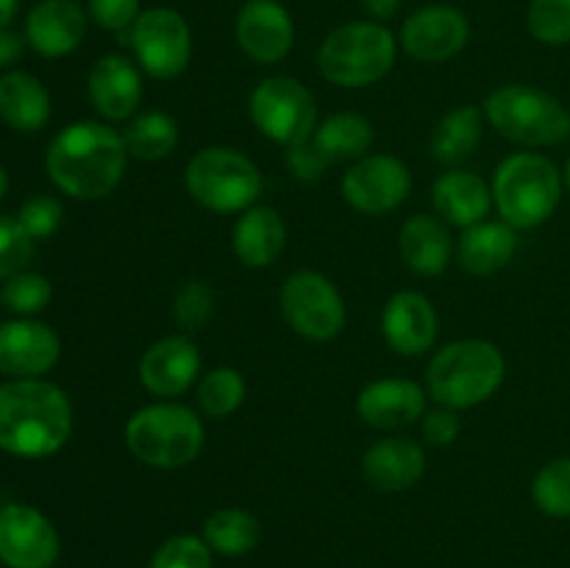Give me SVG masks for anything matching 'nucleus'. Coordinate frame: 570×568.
<instances>
[{"mask_svg": "<svg viewBox=\"0 0 570 568\" xmlns=\"http://www.w3.org/2000/svg\"><path fill=\"white\" fill-rule=\"evenodd\" d=\"M120 42L131 45L139 67L159 81L178 78L193 59L189 22L184 20V14H178L176 9H167V6H154V9L142 11Z\"/></svg>", "mask_w": 570, "mask_h": 568, "instance_id": "nucleus-10", "label": "nucleus"}, {"mask_svg": "<svg viewBox=\"0 0 570 568\" xmlns=\"http://www.w3.org/2000/svg\"><path fill=\"white\" fill-rule=\"evenodd\" d=\"M284 321L295 334L315 343L334 340L345 326V304L340 290L323 273L298 271L282 284L278 293Z\"/></svg>", "mask_w": 570, "mask_h": 568, "instance_id": "nucleus-11", "label": "nucleus"}, {"mask_svg": "<svg viewBox=\"0 0 570 568\" xmlns=\"http://www.w3.org/2000/svg\"><path fill=\"white\" fill-rule=\"evenodd\" d=\"M245 401V379L237 368H212L198 382V407L209 418H228Z\"/></svg>", "mask_w": 570, "mask_h": 568, "instance_id": "nucleus-32", "label": "nucleus"}, {"mask_svg": "<svg viewBox=\"0 0 570 568\" xmlns=\"http://www.w3.org/2000/svg\"><path fill=\"white\" fill-rule=\"evenodd\" d=\"M484 115L479 106H456L440 117L432 134V156L440 165H460L482 143Z\"/></svg>", "mask_w": 570, "mask_h": 568, "instance_id": "nucleus-28", "label": "nucleus"}, {"mask_svg": "<svg viewBox=\"0 0 570 568\" xmlns=\"http://www.w3.org/2000/svg\"><path fill=\"white\" fill-rule=\"evenodd\" d=\"M17 14V0H0V28H9Z\"/></svg>", "mask_w": 570, "mask_h": 568, "instance_id": "nucleus-45", "label": "nucleus"}, {"mask_svg": "<svg viewBox=\"0 0 570 568\" xmlns=\"http://www.w3.org/2000/svg\"><path fill=\"white\" fill-rule=\"evenodd\" d=\"M438 310L417 290H401L387 301L382 315L384 340L401 356H421L438 340Z\"/></svg>", "mask_w": 570, "mask_h": 568, "instance_id": "nucleus-18", "label": "nucleus"}, {"mask_svg": "<svg viewBox=\"0 0 570 568\" xmlns=\"http://www.w3.org/2000/svg\"><path fill=\"white\" fill-rule=\"evenodd\" d=\"M61 540L37 507L9 501L0 507V562L9 568H53Z\"/></svg>", "mask_w": 570, "mask_h": 568, "instance_id": "nucleus-12", "label": "nucleus"}, {"mask_svg": "<svg viewBox=\"0 0 570 568\" xmlns=\"http://www.w3.org/2000/svg\"><path fill=\"white\" fill-rule=\"evenodd\" d=\"M356 412L373 429H399L421 421L426 412V393L412 379H376L362 388Z\"/></svg>", "mask_w": 570, "mask_h": 568, "instance_id": "nucleus-21", "label": "nucleus"}, {"mask_svg": "<svg viewBox=\"0 0 570 568\" xmlns=\"http://www.w3.org/2000/svg\"><path fill=\"white\" fill-rule=\"evenodd\" d=\"M0 120L22 134L48 126L50 95L37 76L26 70H9L0 76Z\"/></svg>", "mask_w": 570, "mask_h": 568, "instance_id": "nucleus-25", "label": "nucleus"}, {"mask_svg": "<svg viewBox=\"0 0 570 568\" xmlns=\"http://www.w3.org/2000/svg\"><path fill=\"white\" fill-rule=\"evenodd\" d=\"M532 499L549 518H570V457H554L538 471Z\"/></svg>", "mask_w": 570, "mask_h": 568, "instance_id": "nucleus-33", "label": "nucleus"}, {"mask_svg": "<svg viewBox=\"0 0 570 568\" xmlns=\"http://www.w3.org/2000/svg\"><path fill=\"white\" fill-rule=\"evenodd\" d=\"M200 538L209 543L215 555L243 557L259 546L262 523L254 512L243 510V507H220L204 521Z\"/></svg>", "mask_w": 570, "mask_h": 568, "instance_id": "nucleus-29", "label": "nucleus"}, {"mask_svg": "<svg viewBox=\"0 0 570 568\" xmlns=\"http://www.w3.org/2000/svg\"><path fill=\"white\" fill-rule=\"evenodd\" d=\"M212 555L215 551L198 535H173L154 551L148 568H212Z\"/></svg>", "mask_w": 570, "mask_h": 568, "instance_id": "nucleus-37", "label": "nucleus"}, {"mask_svg": "<svg viewBox=\"0 0 570 568\" xmlns=\"http://www.w3.org/2000/svg\"><path fill=\"white\" fill-rule=\"evenodd\" d=\"M22 50H26V37L9 31V28H0V70L20 61Z\"/></svg>", "mask_w": 570, "mask_h": 568, "instance_id": "nucleus-43", "label": "nucleus"}, {"mask_svg": "<svg viewBox=\"0 0 570 568\" xmlns=\"http://www.w3.org/2000/svg\"><path fill=\"white\" fill-rule=\"evenodd\" d=\"M395 33L384 22L354 20L334 28L317 48L323 78L343 89L371 87L395 65Z\"/></svg>", "mask_w": 570, "mask_h": 568, "instance_id": "nucleus-4", "label": "nucleus"}, {"mask_svg": "<svg viewBox=\"0 0 570 568\" xmlns=\"http://www.w3.org/2000/svg\"><path fill=\"white\" fill-rule=\"evenodd\" d=\"M200 371L198 345L189 334H170L150 345L139 360V379L145 390L170 401L187 393Z\"/></svg>", "mask_w": 570, "mask_h": 568, "instance_id": "nucleus-17", "label": "nucleus"}, {"mask_svg": "<svg viewBox=\"0 0 570 568\" xmlns=\"http://www.w3.org/2000/svg\"><path fill=\"white\" fill-rule=\"evenodd\" d=\"M434 209L454 226H476L488 217L493 204V187L471 170H449L434 182Z\"/></svg>", "mask_w": 570, "mask_h": 568, "instance_id": "nucleus-23", "label": "nucleus"}, {"mask_svg": "<svg viewBox=\"0 0 570 568\" xmlns=\"http://www.w3.org/2000/svg\"><path fill=\"white\" fill-rule=\"evenodd\" d=\"M61 217H65V209H61L59 198H53V195H33V198H28L20 206L17 221L33 239H48L50 234L59 232Z\"/></svg>", "mask_w": 570, "mask_h": 568, "instance_id": "nucleus-39", "label": "nucleus"}, {"mask_svg": "<svg viewBox=\"0 0 570 568\" xmlns=\"http://www.w3.org/2000/svg\"><path fill=\"white\" fill-rule=\"evenodd\" d=\"M6 189H9V176H6V170H3V165H0V200H3V195H6Z\"/></svg>", "mask_w": 570, "mask_h": 568, "instance_id": "nucleus-46", "label": "nucleus"}, {"mask_svg": "<svg viewBox=\"0 0 570 568\" xmlns=\"http://www.w3.org/2000/svg\"><path fill=\"white\" fill-rule=\"evenodd\" d=\"M37 239L20 226L17 217L0 215V278H11L26 271L33 259Z\"/></svg>", "mask_w": 570, "mask_h": 568, "instance_id": "nucleus-38", "label": "nucleus"}, {"mask_svg": "<svg viewBox=\"0 0 570 568\" xmlns=\"http://www.w3.org/2000/svg\"><path fill=\"white\" fill-rule=\"evenodd\" d=\"M471 39V20L451 3H429L401 26V48L417 61L440 65L462 53Z\"/></svg>", "mask_w": 570, "mask_h": 568, "instance_id": "nucleus-14", "label": "nucleus"}, {"mask_svg": "<svg viewBox=\"0 0 570 568\" xmlns=\"http://www.w3.org/2000/svg\"><path fill=\"white\" fill-rule=\"evenodd\" d=\"M72 404L65 390L45 379L0 384V449L6 454L50 457L70 440Z\"/></svg>", "mask_w": 570, "mask_h": 568, "instance_id": "nucleus-2", "label": "nucleus"}, {"mask_svg": "<svg viewBox=\"0 0 570 568\" xmlns=\"http://www.w3.org/2000/svg\"><path fill=\"white\" fill-rule=\"evenodd\" d=\"M399 248L417 276H440L451 259V234L438 217L415 215L401 226Z\"/></svg>", "mask_w": 570, "mask_h": 568, "instance_id": "nucleus-27", "label": "nucleus"}, {"mask_svg": "<svg viewBox=\"0 0 570 568\" xmlns=\"http://www.w3.org/2000/svg\"><path fill=\"white\" fill-rule=\"evenodd\" d=\"M412 189V173L390 154L362 156L343 176V198L362 215H387L399 209Z\"/></svg>", "mask_w": 570, "mask_h": 568, "instance_id": "nucleus-13", "label": "nucleus"}, {"mask_svg": "<svg viewBox=\"0 0 570 568\" xmlns=\"http://www.w3.org/2000/svg\"><path fill=\"white\" fill-rule=\"evenodd\" d=\"M89 104L104 120H131L142 100V76L131 59L120 53L100 56L87 78Z\"/></svg>", "mask_w": 570, "mask_h": 568, "instance_id": "nucleus-19", "label": "nucleus"}, {"mask_svg": "<svg viewBox=\"0 0 570 568\" xmlns=\"http://www.w3.org/2000/svg\"><path fill=\"white\" fill-rule=\"evenodd\" d=\"M187 193L217 215H243L262 195V173L234 148H204L184 170Z\"/></svg>", "mask_w": 570, "mask_h": 568, "instance_id": "nucleus-8", "label": "nucleus"}, {"mask_svg": "<svg viewBox=\"0 0 570 568\" xmlns=\"http://www.w3.org/2000/svg\"><path fill=\"white\" fill-rule=\"evenodd\" d=\"M215 315V290L204 278H193V282L181 284L173 301V317L184 334H195L206 326Z\"/></svg>", "mask_w": 570, "mask_h": 568, "instance_id": "nucleus-35", "label": "nucleus"}, {"mask_svg": "<svg viewBox=\"0 0 570 568\" xmlns=\"http://www.w3.org/2000/svg\"><path fill=\"white\" fill-rule=\"evenodd\" d=\"M518 251V228L504 221H482L468 226L460 237V265L473 276H490L512 262Z\"/></svg>", "mask_w": 570, "mask_h": 568, "instance_id": "nucleus-26", "label": "nucleus"}, {"mask_svg": "<svg viewBox=\"0 0 570 568\" xmlns=\"http://www.w3.org/2000/svg\"><path fill=\"white\" fill-rule=\"evenodd\" d=\"M120 134L128 156L142 161L165 159L178 145V126L165 111H142V115H134Z\"/></svg>", "mask_w": 570, "mask_h": 568, "instance_id": "nucleus-31", "label": "nucleus"}, {"mask_svg": "<svg viewBox=\"0 0 570 568\" xmlns=\"http://www.w3.org/2000/svg\"><path fill=\"white\" fill-rule=\"evenodd\" d=\"M87 11L104 31L117 33L120 39L131 31L134 22L142 14L139 0H89Z\"/></svg>", "mask_w": 570, "mask_h": 568, "instance_id": "nucleus-40", "label": "nucleus"}, {"mask_svg": "<svg viewBox=\"0 0 570 568\" xmlns=\"http://www.w3.org/2000/svg\"><path fill=\"white\" fill-rule=\"evenodd\" d=\"M460 415L451 407H440V410H432L423 418V440L429 445H451L460 438Z\"/></svg>", "mask_w": 570, "mask_h": 568, "instance_id": "nucleus-42", "label": "nucleus"}, {"mask_svg": "<svg viewBox=\"0 0 570 568\" xmlns=\"http://www.w3.org/2000/svg\"><path fill=\"white\" fill-rule=\"evenodd\" d=\"M87 37V11L76 0H39L26 20V42L45 59L72 53Z\"/></svg>", "mask_w": 570, "mask_h": 568, "instance_id": "nucleus-20", "label": "nucleus"}, {"mask_svg": "<svg viewBox=\"0 0 570 568\" xmlns=\"http://www.w3.org/2000/svg\"><path fill=\"white\" fill-rule=\"evenodd\" d=\"M562 184H566V189L570 193V159H568V165H566V173H562Z\"/></svg>", "mask_w": 570, "mask_h": 568, "instance_id": "nucleus-47", "label": "nucleus"}, {"mask_svg": "<svg viewBox=\"0 0 570 568\" xmlns=\"http://www.w3.org/2000/svg\"><path fill=\"white\" fill-rule=\"evenodd\" d=\"M426 471V454L410 438H384L365 451L362 473L367 484L384 493L410 490Z\"/></svg>", "mask_w": 570, "mask_h": 568, "instance_id": "nucleus-22", "label": "nucleus"}, {"mask_svg": "<svg viewBox=\"0 0 570 568\" xmlns=\"http://www.w3.org/2000/svg\"><path fill=\"white\" fill-rule=\"evenodd\" d=\"M312 137L332 161L362 159L373 145V126L356 111H337L326 117Z\"/></svg>", "mask_w": 570, "mask_h": 568, "instance_id": "nucleus-30", "label": "nucleus"}, {"mask_svg": "<svg viewBox=\"0 0 570 568\" xmlns=\"http://www.w3.org/2000/svg\"><path fill=\"white\" fill-rule=\"evenodd\" d=\"M234 37L250 61L276 65L293 50V17L278 0H248L234 22Z\"/></svg>", "mask_w": 570, "mask_h": 568, "instance_id": "nucleus-15", "label": "nucleus"}, {"mask_svg": "<svg viewBox=\"0 0 570 568\" xmlns=\"http://www.w3.org/2000/svg\"><path fill=\"white\" fill-rule=\"evenodd\" d=\"M248 111L254 126L278 145L309 139L317 128V106L309 89L289 76H271L250 92Z\"/></svg>", "mask_w": 570, "mask_h": 568, "instance_id": "nucleus-9", "label": "nucleus"}, {"mask_svg": "<svg viewBox=\"0 0 570 568\" xmlns=\"http://www.w3.org/2000/svg\"><path fill=\"white\" fill-rule=\"evenodd\" d=\"M484 115L501 137L527 148H549L570 137V111L546 89L507 84L484 100Z\"/></svg>", "mask_w": 570, "mask_h": 568, "instance_id": "nucleus-7", "label": "nucleus"}, {"mask_svg": "<svg viewBox=\"0 0 570 568\" xmlns=\"http://www.w3.org/2000/svg\"><path fill=\"white\" fill-rule=\"evenodd\" d=\"M365 14L376 22H387L399 14L401 9V0H360Z\"/></svg>", "mask_w": 570, "mask_h": 568, "instance_id": "nucleus-44", "label": "nucleus"}, {"mask_svg": "<svg viewBox=\"0 0 570 568\" xmlns=\"http://www.w3.org/2000/svg\"><path fill=\"white\" fill-rule=\"evenodd\" d=\"M562 173L554 161L534 150L507 156L493 178V200L512 228L543 226L562 198Z\"/></svg>", "mask_w": 570, "mask_h": 568, "instance_id": "nucleus-6", "label": "nucleus"}, {"mask_svg": "<svg viewBox=\"0 0 570 568\" xmlns=\"http://www.w3.org/2000/svg\"><path fill=\"white\" fill-rule=\"evenodd\" d=\"M50 298H53V287L48 278L28 271L6 278L3 290H0V304L17 315H37L50 304Z\"/></svg>", "mask_w": 570, "mask_h": 568, "instance_id": "nucleus-36", "label": "nucleus"}, {"mask_svg": "<svg viewBox=\"0 0 570 568\" xmlns=\"http://www.w3.org/2000/svg\"><path fill=\"white\" fill-rule=\"evenodd\" d=\"M507 360L488 340H454L432 356L426 368L429 393L451 410H468L504 384Z\"/></svg>", "mask_w": 570, "mask_h": 568, "instance_id": "nucleus-3", "label": "nucleus"}, {"mask_svg": "<svg viewBox=\"0 0 570 568\" xmlns=\"http://www.w3.org/2000/svg\"><path fill=\"white\" fill-rule=\"evenodd\" d=\"M204 423L189 407L176 401H159V404L142 407L128 418L122 429L128 451L139 462L161 471L184 468L204 449Z\"/></svg>", "mask_w": 570, "mask_h": 568, "instance_id": "nucleus-5", "label": "nucleus"}, {"mask_svg": "<svg viewBox=\"0 0 570 568\" xmlns=\"http://www.w3.org/2000/svg\"><path fill=\"white\" fill-rule=\"evenodd\" d=\"M59 334L26 317L0 323V373L11 379H39L59 362Z\"/></svg>", "mask_w": 570, "mask_h": 568, "instance_id": "nucleus-16", "label": "nucleus"}, {"mask_svg": "<svg viewBox=\"0 0 570 568\" xmlns=\"http://www.w3.org/2000/svg\"><path fill=\"white\" fill-rule=\"evenodd\" d=\"M126 161L122 134L98 120H78L61 128L45 154L50 182L76 200H100L115 193Z\"/></svg>", "mask_w": 570, "mask_h": 568, "instance_id": "nucleus-1", "label": "nucleus"}, {"mask_svg": "<svg viewBox=\"0 0 570 568\" xmlns=\"http://www.w3.org/2000/svg\"><path fill=\"white\" fill-rule=\"evenodd\" d=\"M527 26L540 45H570V0H532Z\"/></svg>", "mask_w": 570, "mask_h": 568, "instance_id": "nucleus-34", "label": "nucleus"}, {"mask_svg": "<svg viewBox=\"0 0 570 568\" xmlns=\"http://www.w3.org/2000/svg\"><path fill=\"white\" fill-rule=\"evenodd\" d=\"M328 165H332V159L323 154L321 145L315 143V137L301 139V143L287 148V167L293 170V176L298 178V182H317V178L326 173Z\"/></svg>", "mask_w": 570, "mask_h": 568, "instance_id": "nucleus-41", "label": "nucleus"}, {"mask_svg": "<svg viewBox=\"0 0 570 568\" xmlns=\"http://www.w3.org/2000/svg\"><path fill=\"white\" fill-rule=\"evenodd\" d=\"M232 245L245 267H267L287 245V226L271 206H250L234 223Z\"/></svg>", "mask_w": 570, "mask_h": 568, "instance_id": "nucleus-24", "label": "nucleus"}]
</instances>
